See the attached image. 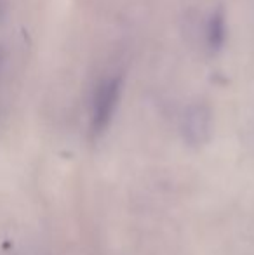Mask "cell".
I'll return each mask as SVG.
<instances>
[{"instance_id": "1", "label": "cell", "mask_w": 254, "mask_h": 255, "mask_svg": "<svg viewBox=\"0 0 254 255\" xmlns=\"http://www.w3.org/2000/svg\"><path fill=\"white\" fill-rule=\"evenodd\" d=\"M122 77L115 73L103 78L98 87H96L91 118V130L94 135L103 134L110 125V122H112L117 106H119L120 94H122Z\"/></svg>"}, {"instance_id": "2", "label": "cell", "mask_w": 254, "mask_h": 255, "mask_svg": "<svg viewBox=\"0 0 254 255\" xmlns=\"http://www.w3.org/2000/svg\"><path fill=\"white\" fill-rule=\"evenodd\" d=\"M183 132L185 137L192 144H202L211 134L209 110L206 106H202V104H195V106L188 108L183 120Z\"/></svg>"}, {"instance_id": "3", "label": "cell", "mask_w": 254, "mask_h": 255, "mask_svg": "<svg viewBox=\"0 0 254 255\" xmlns=\"http://www.w3.org/2000/svg\"><path fill=\"white\" fill-rule=\"evenodd\" d=\"M227 38V19L221 10H214L207 19L206 26V42L211 51H220Z\"/></svg>"}]
</instances>
